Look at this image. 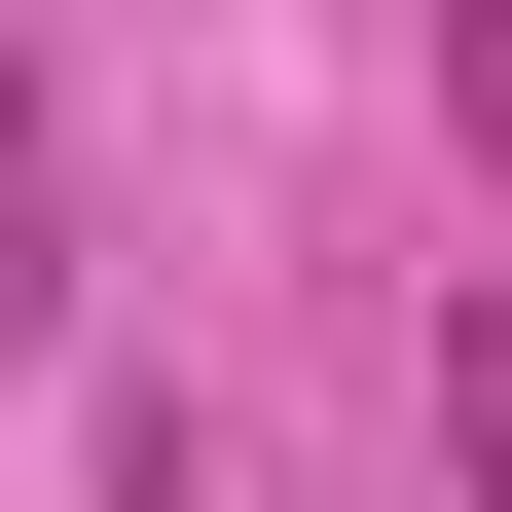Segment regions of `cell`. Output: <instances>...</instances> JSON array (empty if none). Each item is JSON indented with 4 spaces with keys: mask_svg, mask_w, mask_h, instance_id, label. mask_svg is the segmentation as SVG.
Masks as SVG:
<instances>
[]
</instances>
